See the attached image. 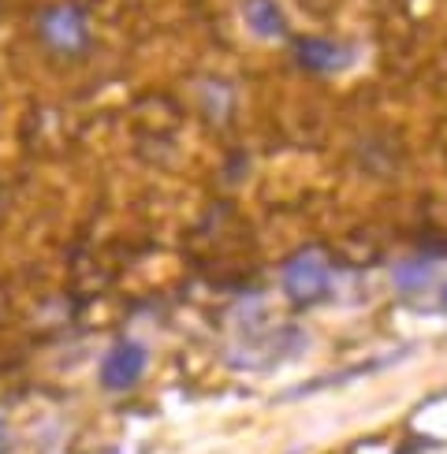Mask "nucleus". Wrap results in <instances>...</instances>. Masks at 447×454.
<instances>
[{
  "mask_svg": "<svg viewBox=\"0 0 447 454\" xmlns=\"http://www.w3.org/2000/svg\"><path fill=\"white\" fill-rule=\"evenodd\" d=\"M332 287V272L328 261L317 250H302L284 264V294L298 306H310V301L325 298V291Z\"/></svg>",
  "mask_w": 447,
  "mask_h": 454,
  "instance_id": "1",
  "label": "nucleus"
},
{
  "mask_svg": "<svg viewBox=\"0 0 447 454\" xmlns=\"http://www.w3.org/2000/svg\"><path fill=\"white\" fill-rule=\"evenodd\" d=\"M37 30H42V42L56 52L64 56H79L90 49V27H86V15L79 8H49L42 12V19H37Z\"/></svg>",
  "mask_w": 447,
  "mask_h": 454,
  "instance_id": "2",
  "label": "nucleus"
},
{
  "mask_svg": "<svg viewBox=\"0 0 447 454\" xmlns=\"http://www.w3.org/2000/svg\"><path fill=\"white\" fill-rule=\"evenodd\" d=\"M145 362H149V350L142 343H135V339H120L101 362V384L108 391L135 387L142 380V372H145Z\"/></svg>",
  "mask_w": 447,
  "mask_h": 454,
  "instance_id": "3",
  "label": "nucleus"
},
{
  "mask_svg": "<svg viewBox=\"0 0 447 454\" xmlns=\"http://www.w3.org/2000/svg\"><path fill=\"white\" fill-rule=\"evenodd\" d=\"M294 60L302 64L306 71L332 74V71H343L354 56H350V49L328 42V37H298L294 42Z\"/></svg>",
  "mask_w": 447,
  "mask_h": 454,
  "instance_id": "4",
  "label": "nucleus"
},
{
  "mask_svg": "<svg viewBox=\"0 0 447 454\" xmlns=\"http://www.w3.org/2000/svg\"><path fill=\"white\" fill-rule=\"evenodd\" d=\"M242 19H247V27L257 37H284L287 34V19L276 0H247V4H242Z\"/></svg>",
  "mask_w": 447,
  "mask_h": 454,
  "instance_id": "5",
  "label": "nucleus"
},
{
  "mask_svg": "<svg viewBox=\"0 0 447 454\" xmlns=\"http://www.w3.org/2000/svg\"><path fill=\"white\" fill-rule=\"evenodd\" d=\"M428 279H433V269H428V261H403V264H396V287H399L403 294L425 291Z\"/></svg>",
  "mask_w": 447,
  "mask_h": 454,
  "instance_id": "6",
  "label": "nucleus"
},
{
  "mask_svg": "<svg viewBox=\"0 0 447 454\" xmlns=\"http://www.w3.org/2000/svg\"><path fill=\"white\" fill-rule=\"evenodd\" d=\"M4 440H8L4 436V421H0V454H4Z\"/></svg>",
  "mask_w": 447,
  "mask_h": 454,
  "instance_id": "7",
  "label": "nucleus"
},
{
  "mask_svg": "<svg viewBox=\"0 0 447 454\" xmlns=\"http://www.w3.org/2000/svg\"><path fill=\"white\" fill-rule=\"evenodd\" d=\"M440 301H443V309H447V279H443V291H440Z\"/></svg>",
  "mask_w": 447,
  "mask_h": 454,
  "instance_id": "8",
  "label": "nucleus"
}]
</instances>
